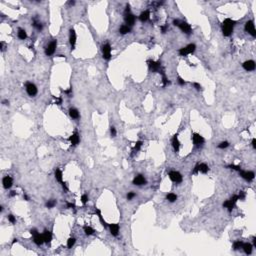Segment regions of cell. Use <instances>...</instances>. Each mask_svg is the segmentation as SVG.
<instances>
[{
    "label": "cell",
    "mask_w": 256,
    "mask_h": 256,
    "mask_svg": "<svg viewBox=\"0 0 256 256\" xmlns=\"http://www.w3.org/2000/svg\"><path fill=\"white\" fill-rule=\"evenodd\" d=\"M235 21L231 20L230 18H227L223 21L222 23V32L224 36H230L232 31H233V27H234Z\"/></svg>",
    "instance_id": "cell-1"
},
{
    "label": "cell",
    "mask_w": 256,
    "mask_h": 256,
    "mask_svg": "<svg viewBox=\"0 0 256 256\" xmlns=\"http://www.w3.org/2000/svg\"><path fill=\"white\" fill-rule=\"evenodd\" d=\"M195 49H196L195 44H189V45H187L186 47L181 48V49L179 50V54H180L181 56H186V55H188V54L193 53V52L195 51Z\"/></svg>",
    "instance_id": "cell-2"
},
{
    "label": "cell",
    "mask_w": 256,
    "mask_h": 256,
    "mask_svg": "<svg viewBox=\"0 0 256 256\" xmlns=\"http://www.w3.org/2000/svg\"><path fill=\"white\" fill-rule=\"evenodd\" d=\"M102 53H103V58L106 60H109L111 58V46L110 44L106 43L102 46Z\"/></svg>",
    "instance_id": "cell-3"
},
{
    "label": "cell",
    "mask_w": 256,
    "mask_h": 256,
    "mask_svg": "<svg viewBox=\"0 0 256 256\" xmlns=\"http://www.w3.org/2000/svg\"><path fill=\"white\" fill-rule=\"evenodd\" d=\"M245 30H246L249 34H251L253 37H254V36H256L255 26H254V22H253L252 20H250V21H247V22H246V24H245Z\"/></svg>",
    "instance_id": "cell-4"
},
{
    "label": "cell",
    "mask_w": 256,
    "mask_h": 256,
    "mask_svg": "<svg viewBox=\"0 0 256 256\" xmlns=\"http://www.w3.org/2000/svg\"><path fill=\"white\" fill-rule=\"evenodd\" d=\"M169 177H170V179H171L173 182H175V183H180V182H182V176H181V174H180L179 172H177V171H170V172H169Z\"/></svg>",
    "instance_id": "cell-5"
},
{
    "label": "cell",
    "mask_w": 256,
    "mask_h": 256,
    "mask_svg": "<svg viewBox=\"0 0 256 256\" xmlns=\"http://www.w3.org/2000/svg\"><path fill=\"white\" fill-rule=\"evenodd\" d=\"M26 91L29 96H35L37 94V87L33 83H26Z\"/></svg>",
    "instance_id": "cell-6"
},
{
    "label": "cell",
    "mask_w": 256,
    "mask_h": 256,
    "mask_svg": "<svg viewBox=\"0 0 256 256\" xmlns=\"http://www.w3.org/2000/svg\"><path fill=\"white\" fill-rule=\"evenodd\" d=\"M208 170H209V168H208V166H207L205 163H200V164H198V165L195 166V168H194V170H193L192 173H193V174H194V173H197V172L207 173Z\"/></svg>",
    "instance_id": "cell-7"
},
{
    "label": "cell",
    "mask_w": 256,
    "mask_h": 256,
    "mask_svg": "<svg viewBox=\"0 0 256 256\" xmlns=\"http://www.w3.org/2000/svg\"><path fill=\"white\" fill-rule=\"evenodd\" d=\"M56 46H57V42L54 40V41H52L47 47H46V49H45V53H46V55H48V56H50V55H52L54 52H55V49H56Z\"/></svg>",
    "instance_id": "cell-8"
},
{
    "label": "cell",
    "mask_w": 256,
    "mask_h": 256,
    "mask_svg": "<svg viewBox=\"0 0 256 256\" xmlns=\"http://www.w3.org/2000/svg\"><path fill=\"white\" fill-rule=\"evenodd\" d=\"M242 66L246 71H253L255 69V62L253 60H248V61H245L242 64Z\"/></svg>",
    "instance_id": "cell-9"
},
{
    "label": "cell",
    "mask_w": 256,
    "mask_h": 256,
    "mask_svg": "<svg viewBox=\"0 0 256 256\" xmlns=\"http://www.w3.org/2000/svg\"><path fill=\"white\" fill-rule=\"evenodd\" d=\"M239 172H240V175L247 181H251V180L254 179V173L252 171H242V170H240Z\"/></svg>",
    "instance_id": "cell-10"
},
{
    "label": "cell",
    "mask_w": 256,
    "mask_h": 256,
    "mask_svg": "<svg viewBox=\"0 0 256 256\" xmlns=\"http://www.w3.org/2000/svg\"><path fill=\"white\" fill-rule=\"evenodd\" d=\"M178 27H179L184 33H186V34H190V33L192 32L191 26H190L188 23H186V22H180V24H179Z\"/></svg>",
    "instance_id": "cell-11"
},
{
    "label": "cell",
    "mask_w": 256,
    "mask_h": 256,
    "mask_svg": "<svg viewBox=\"0 0 256 256\" xmlns=\"http://www.w3.org/2000/svg\"><path fill=\"white\" fill-rule=\"evenodd\" d=\"M192 140H193V143H194L195 145H201V144L204 143V138H203L200 134H198V133H194V134H193Z\"/></svg>",
    "instance_id": "cell-12"
},
{
    "label": "cell",
    "mask_w": 256,
    "mask_h": 256,
    "mask_svg": "<svg viewBox=\"0 0 256 256\" xmlns=\"http://www.w3.org/2000/svg\"><path fill=\"white\" fill-rule=\"evenodd\" d=\"M147 63H148V65H149V67L152 71L157 72V71L160 70V62H155L153 60H149Z\"/></svg>",
    "instance_id": "cell-13"
},
{
    "label": "cell",
    "mask_w": 256,
    "mask_h": 256,
    "mask_svg": "<svg viewBox=\"0 0 256 256\" xmlns=\"http://www.w3.org/2000/svg\"><path fill=\"white\" fill-rule=\"evenodd\" d=\"M145 183H146V180H145V178H144L142 175H137V176L133 179V184H134V185L140 186V185H144Z\"/></svg>",
    "instance_id": "cell-14"
},
{
    "label": "cell",
    "mask_w": 256,
    "mask_h": 256,
    "mask_svg": "<svg viewBox=\"0 0 256 256\" xmlns=\"http://www.w3.org/2000/svg\"><path fill=\"white\" fill-rule=\"evenodd\" d=\"M69 141L71 142V145H73V146H76V145L79 143V141H80V138H79V134H78L77 132H75L74 134H72V135L69 137Z\"/></svg>",
    "instance_id": "cell-15"
},
{
    "label": "cell",
    "mask_w": 256,
    "mask_h": 256,
    "mask_svg": "<svg viewBox=\"0 0 256 256\" xmlns=\"http://www.w3.org/2000/svg\"><path fill=\"white\" fill-rule=\"evenodd\" d=\"M69 42L72 46V49H74L75 43H76V33L74 29H70V35H69Z\"/></svg>",
    "instance_id": "cell-16"
},
{
    "label": "cell",
    "mask_w": 256,
    "mask_h": 256,
    "mask_svg": "<svg viewBox=\"0 0 256 256\" xmlns=\"http://www.w3.org/2000/svg\"><path fill=\"white\" fill-rule=\"evenodd\" d=\"M12 182H13V180H12V178H11L10 176H6V177H4V178H3V181H2V183H3V187H4L5 189L10 188V187L12 186Z\"/></svg>",
    "instance_id": "cell-17"
},
{
    "label": "cell",
    "mask_w": 256,
    "mask_h": 256,
    "mask_svg": "<svg viewBox=\"0 0 256 256\" xmlns=\"http://www.w3.org/2000/svg\"><path fill=\"white\" fill-rule=\"evenodd\" d=\"M33 240H34V243L37 244V245H41V244H43V242H44L43 235H41V234H39V233H36L35 235H33Z\"/></svg>",
    "instance_id": "cell-18"
},
{
    "label": "cell",
    "mask_w": 256,
    "mask_h": 256,
    "mask_svg": "<svg viewBox=\"0 0 256 256\" xmlns=\"http://www.w3.org/2000/svg\"><path fill=\"white\" fill-rule=\"evenodd\" d=\"M109 228H110V232H111V234L113 236H117L118 235V232H119V225L118 224H116V223L110 224Z\"/></svg>",
    "instance_id": "cell-19"
},
{
    "label": "cell",
    "mask_w": 256,
    "mask_h": 256,
    "mask_svg": "<svg viewBox=\"0 0 256 256\" xmlns=\"http://www.w3.org/2000/svg\"><path fill=\"white\" fill-rule=\"evenodd\" d=\"M125 22H126L128 25H133L134 22H135V16H134L133 14L128 13V14L125 16Z\"/></svg>",
    "instance_id": "cell-20"
},
{
    "label": "cell",
    "mask_w": 256,
    "mask_h": 256,
    "mask_svg": "<svg viewBox=\"0 0 256 256\" xmlns=\"http://www.w3.org/2000/svg\"><path fill=\"white\" fill-rule=\"evenodd\" d=\"M172 145H173V148L175 150V152H178L179 151V147H180V142L177 138V135H175L172 139Z\"/></svg>",
    "instance_id": "cell-21"
},
{
    "label": "cell",
    "mask_w": 256,
    "mask_h": 256,
    "mask_svg": "<svg viewBox=\"0 0 256 256\" xmlns=\"http://www.w3.org/2000/svg\"><path fill=\"white\" fill-rule=\"evenodd\" d=\"M149 16H150L149 11H148V10H145V11H143V12L140 14L139 19H140L142 22H145V21H147V20L149 19Z\"/></svg>",
    "instance_id": "cell-22"
},
{
    "label": "cell",
    "mask_w": 256,
    "mask_h": 256,
    "mask_svg": "<svg viewBox=\"0 0 256 256\" xmlns=\"http://www.w3.org/2000/svg\"><path fill=\"white\" fill-rule=\"evenodd\" d=\"M42 235H43V238H44V242L49 243V242L52 240V234H51V232H49V231L45 230V231H44V233H43Z\"/></svg>",
    "instance_id": "cell-23"
},
{
    "label": "cell",
    "mask_w": 256,
    "mask_h": 256,
    "mask_svg": "<svg viewBox=\"0 0 256 256\" xmlns=\"http://www.w3.org/2000/svg\"><path fill=\"white\" fill-rule=\"evenodd\" d=\"M242 248L244 249V252L246 254H250L252 252V245L250 243H244L242 245Z\"/></svg>",
    "instance_id": "cell-24"
},
{
    "label": "cell",
    "mask_w": 256,
    "mask_h": 256,
    "mask_svg": "<svg viewBox=\"0 0 256 256\" xmlns=\"http://www.w3.org/2000/svg\"><path fill=\"white\" fill-rule=\"evenodd\" d=\"M69 114H70V116H71L72 118H74V119L79 118V112H78V110L75 109V108H70Z\"/></svg>",
    "instance_id": "cell-25"
},
{
    "label": "cell",
    "mask_w": 256,
    "mask_h": 256,
    "mask_svg": "<svg viewBox=\"0 0 256 256\" xmlns=\"http://www.w3.org/2000/svg\"><path fill=\"white\" fill-rule=\"evenodd\" d=\"M234 204H235V203H233L231 200H227V201H225V202L223 203V206H224L225 208H227V209L229 210V212H231L232 209H233Z\"/></svg>",
    "instance_id": "cell-26"
},
{
    "label": "cell",
    "mask_w": 256,
    "mask_h": 256,
    "mask_svg": "<svg viewBox=\"0 0 256 256\" xmlns=\"http://www.w3.org/2000/svg\"><path fill=\"white\" fill-rule=\"evenodd\" d=\"M18 38L21 39V40H24L27 38V34H26V31L24 29H19L18 30Z\"/></svg>",
    "instance_id": "cell-27"
},
{
    "label": "cell",
    "mask_w": 256,
    "mask_h": 256,
    "mask_svg": "<svg viewBox=\"0 0 256 256\" xmlns=\"http://www.w3.org/2000/svg\"><path fill=\"white\" fill-rule=\"evenodd\" d=\"M55 178H56L57 181H59V182H61V183L63 182V181H62V172H61V170L58 169V168L55 170Z\"/></svg>",
    "instance_id": "cell-28"
},
{
    "label": "cell",
    "mask_w": 256,
    "mask_h": 256,
    "mask_svg": "<svg viewBox=\"0 0 256 256\" xmlns=\"http://www.w3.org/2000/svg\"><path fill=\"white\" fill-rule=\"evenodd\" d=\"M130 32V28L127 26V25H122L120 27V33L121 34H127Z\"/></svg>",
    "instance_id": "cell-29"
},
{
    "label": "cell",
    "mask_w": 256,
    "mask_h": 256,
    "mask_svg": "<svg viewBox=\"0 0 256 256\" xmlns=\"http://www.w3.org/2000/svg\"><path fill=\"white\" fill-rule=\"evenodd\" d=\"M166 198H167V200H169L170 202H174V201H176L177 196H176V194H174V193H169V194H167Z\"/></svg>",
    "instance_id": "cell-30"
},
{
    "label": "cell",
    "mask_w": 256,
    "mask_h": 256,
    "mask_svg": "<svg viewBox=\"0 0 256 256\" xmlns=\"http://www.w3.org/2000/svg\"><path fill=\"white\" fill-rule=\"evenodd\" d=\"M84 232H85L86 235H92L95 231H94L93 228H91V227H89V226H85V227H84Z\"/></svg>",
    "instance_id": "cell-31"
},
{
    "label": "cell",
    "mask_w": 256,
    "mask_h": 256,
    "mask_svg": "<svg viewBox=\"0 0 256 256\" xmlns=\"http://www.w3.org/2000/svg\"><path fill=\"white\" fill-rule=\"evenodd\" d=\"M96 213H97V215H98V217H99L100 221L102 222V225H103V226H105V227H107L108 225H107V224H106V222L103 220V217H102V215H101V212H100V210H99V209H96Z\"/></svg>",
    "instance_id": "cell-32"
},
{
    "label": "cell",
    "mask_w": 256,
    "mask_h": 256,
    "mask_svg": "<svg viewBox=\"0 0 256 256\" xmlns=\"http://www.w3.org/2000/svg\"><path fill=\"white\" fill-rule=\"evenodd\" d=\"M75 238H69L68 239V241H67V247L68 248H72L73 247V245L75 244Z\"/></svg>",
    "instance_id": "cell-33"
},
{
    "label": "cell",
    "mask_w": 256,
    "mask_h": 256,
    "mask_svg": "<svg viewBox=\"0 0 256 256\" xmlns=\"http://www.w3.org/2000/svg\"><path fill=\"white\" fill-rule=\"evenodd\" d=\"M161 74H162V81H163V86H166L167 84H169L170 82L168 81V79L166 78L165 74H164V71H161Z\"/></svg>",
    "instance_id": "cell-34"
},
{
    "label": "cell",
    "mask_w": 256,
    "mask_h": 256,
    "mask_svg": "<svg viewBox=\"0 0 256 256\" xmlns=\"http://www.w3.org/2000/svg\"><path fill=\"white\" fill-rule=\"evenodd\" d=\"M242 245H243V243H242L241 241H235V242H234V244H233V247H234V249H235V250H238L239 248H241V247H242Z\"/></svg>",
    "instance_id": "cell-35"
},
{
    "label": "cell",
    "mask_w": 256,
    "mask_h": 256,
    "mask_svg": "<svg viewBox=\"0 0 256 256\" xmlns=\"http://www.w3.org/2000/svg\"><path fill=\"white\" fill-rule=\"evenodd\" d=\"M56 205V201L55 200H49L47 203H46V207H48V208H52V207H54Z\"/></svg>",
    "instance_id": "cell-36"
},
{
    "label": "cell",
    "mask_w": 256,
    "mask_h": 256,
    "mask_svg": "<svg viewBox=\"0 0 256 256\" xmlns=\"http://www.w3.org/2000/svg\"><path fill=\"white\" fill-rule=\"evenodd\" d=\"M228 146H229V143H228L227 141H224V142H221V143L218 145V148L224 149V148H226V147H228Z\"/></svg>",
    "instance_id": "cell-37"
},
{
    "label": "cell",
    "mask_w": 256,
    "mask_h": 256,
    "mask_svg": "<svg viewBox=\"0 0 256 256\" xmlns=\"http://www.w3.org/2000/svg\"><path fill=\"white\" fill-rule=\"evenodd\" d=\"M142 141H138V142H136V144H135V146H134V151H138L140 148H141V146H142Z\"/></svg>",
    "instance_id": "cell-38"
},
{
    "label": "cell",
    "mask_w": 256,
    "mask_h": 256,
    "mask_svg": "<svg viewBox=\"0 0 256 256\" xmlns=\"http://www.w3.org/2000/svg\"><path fill=\"white\" fill-rule=\"evenodd\" d=\"M81 201H82V203H83V204H85V203L88 201V196H87L86 194L82 195V197H81Z\"/></svg>",
    "instance_id": "cell-39"
},
{
    "label": "cell",
    "mask_w": 256,
    "mask_h": 256,
    "mask_svg": "<svg viewBox=\"0 0 256 256\" xmlns=\"http://www.w3.org/2000/svg\"><path fill=\"white\" fill-rule=\"evenodd\" d=\"M110 133H111V136L112 137H115L116 136V129L114 127H111L110 128Z\"/></svg>",
    "instance_id": "cell-40"
},
{
    "label": "cell",
    "mask_w": 256,
    "mask_h": 256,
    "mask_svg": "<svg viewBox=\"0 0 256 256\" xmlns=\"http://www.w3.org/2000/svg\"><path fill=\"white\" fill-rule=\"evenodd\" d=\"M8 220H9L11 223H15V222H16V219H15V217H14L13 215H9V216H8Z\"/></svg>",
    "instance_id": "cell-41"
},
{
    "label": "cell",
    "mask_w": 256,
    "mask_h": 256,
    "mask_svg": "<svg viewBox=\"0 0 256 256\" xmlns=\"http://www.w3.org/2000/svg\"><path fill=\"white\" fill-rule=\"evenodd\" d=\"M134 196H135V193H133V192H129V193L127 194V199H128V200H131Z\"/></svg>",
    "instance_id": "cell-42"
},
{
    "label": "cell",
    "mask_w": 256,
    "mask_h": 256,
    "mask_svg": "<svg viewBox=\"0 0 256 256\" xmlns=\"http://www.w3.org/2000/svg\"><path fill=\"white\" fill-rule=\"evenodd\" d=\"M193 86H194V87L196 88V90H198V91L201 89V85H200L199 83H197V82H194V83H193Z\"/></svg>",
    "instance_id": "cell-43"
},
{
    "label": "cell",
    "mask_w": 256,
    "mask_h": 256,
    "mask_svg": "<svg viewBox=\"0 0 256 256\" xmlns=\"http://www.w3.org/2000/svg\"><path fill=\"white\" fill-rule=\"evenodd\" d=\"M33 25H34L37 29H39V30H41V29H42V24H41V23H37V22H35Z\"/></svg>",
    "instance_id": "cell-44"
},
{
    "label": "cell",
    "mask_w": 256,
    "mask_h": 256,
    "mask_svg": "<svg viewBox=\"0 0 256 256\" xmlns=\"http://www.w3.org/2000/svg\"><path fill=\"white\" fill-rule=\"evenodd\" d=\"M237 196H238V199H244L245 194H244V192H243V191H240V193H239Z\"/></svg>",
    "instance_id": "cell-45"
},
{
    "label": "cell",
    "mask_w": 256,
    "mask_h": 256,
    "mask_svg": "<svg viewBox=\"0 0 256 256\" xmlns=\"http://www.w3.org/2000/svg\"><path fill=\"white\" fill-rule=\"evenodd\" d=\"M178 83H179L180 85H184V84H185V81H184L181 77H178Z\"/></svg>",
    "instance_id": "cell-46"
},
{
    "label": "cell",
    "mask_w": 256,
    "mask_h": 256,
    "mask_svg": "<svg viewBox=\"0 0 256 256\" xmlns=\"http://www.w3.org/2000/svg\"><path fill=\"white\" fill-rule=\"evenodd\" d=\"M173 24H174L175 26H179L180 21H179V20H177V19H175V20H173Z\"/></svg>",
    "instance_id": "cell-47"
},
{
    "label": "cell",
    "mask_w": 256,
    "mask_h": 256,
    "mask_svg": "<svg viewBox=\"0 0 256 256\" xmlns=\"http://www.w3.org/2000/svg\"><path fill=\"white\" fill-rule=\"evenodd\" d=\"M252 146H253V148H256V139L255 138L252 139Z\"/></svg>",
    "instance_id": "cell-48"
},
{
    "label": "cell",
    "mask_w": 256,
    "mask_h": 256,
    "mask_svg": "<svg viewBox=\"0 0 256 256\" xmlns=\"http://www.w3.org/2000/svg\"><path fill=\"white\" fill-rule=\"evenodd\" d=\"M67 207H68V208H74L75 205H74L73 203H67Z\"/></svg>",
    "instance_id": "cell-49"
},
{
    "label": "cell",
    "mask_w": 256,
    "mask_h": 256,
    "mask_svg": "<svg viewBox=\"0 0 256 256\" xmlns=\"http://www.w3.org/2000/svg\"><path fill=\"white\" fill-rule=\"evenodd\" d=\"M166 29H167V26H162V27H161V30H162V32H163V33H165V32H166Z\"/></svg>",
    "instance_id": "cell-50"
},
{
    "label": "cell",
    "mask_w": 256,
    "mask_h": 256,
    "mask_svg": "<svg viewBox=\"0 0 256 256\" xmlns=\"http://www.w3.org/2000/svg\"><path fill=\"white\" fill-rule=\"evenodd\" d=\"M0 48H1V51L4 50V42H0Z\"/></svg>",
    "instance_id": "cell-51"
},
{
    "label": "cell",
    "mask_w": 256,
    "mask_h": 256,
    "mask_svg": "<svg viewBox=\"0 0 256 256\" xmlns=\"http://www.w3.org/2000/svg\"><path fill=\"white\" fill-rule=\"evenodd\" d=\"M15 195H16V192H15V191H11L10 196H15Z\"/></svg>",
    "instance_id": "cell-52"
},
{
    "label": "cell",
    "mask_w": 256,
    "mask_h": 256,
    "mask_svg": "<svg viewBox=\"0 0 256 256\" xmlns=\"http://www.w3.org/2000/svg\"><path fill=\"white\" fill-rule=\"evenodd\" d=\"M253 244H254V246H256V238L255 237L253 238Z\"/></svg>",
    "instance_id": "cell-53"
},
{
    "label": "cell",
    "mask_w": 256,
    "mask_h": 256,
    "mask_svg": "<svg viewBox=\"0 0 256 256\" xmlns=\"http://www.w3.org/2000/svg\"><path fill=\"white\" fill-rule=\"evenodd\" d=\"M3 103H4L5 105H7V104H8L9 102H8V100H4V101H3Z\"/></svg>",
    "instance_id": "cell-54"
},
{
    "label": "cell",
    "mask_w": 256,
    "mask_h": 256,
    "mask_svg": "<svg viewBox=\"0 0 256 256\" xmlns=\"http://www.w3.org/2000/svg\"><path fill=\"white\" fill-rule=\"evenodd\" d=\"M74 3H75L74 1H71V2H69V4H70V5H74Z\"/></svg>",
    "instance_id": "cell-55"
},
{
    "label": "cell",
    "mask_w": 256,
    "mask_h": 256,
    "mask_svg": "<svg viewBox=\"0 0 256 256\" xmlns=\"http://www.w3.org/2000/svg\"><path fill=\"white\" fill-rule=\"evenodd\" d=\"M24 199H25V200H27V201H28V196H26V195H24Z\"/></svg>",
    "instance_id": "cell-56"
}]
</instances>
